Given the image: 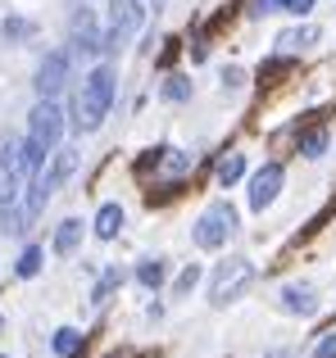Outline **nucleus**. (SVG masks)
<instances>
[{
  "label": "nucleus",
  "mask_w": 336,
  "mask_h": 358,
  "mask_svg": "<svg viewBox=\"0 0 336 358\" xmlns=\"http://www.w3.org/2000/svg\"><path fill=\"white\" fill-rule=\"evenodd\" d=\"M232 231H237V209H232L227 200H218V204H209V209L200 213V222H195V245H200V250H218L223 241L232 236Z\"/></svg>",
  "instance_id": "nucleus-3"
},
{
  "label": "nucleus",
  "mask_w": 336,
  "mask_h": 358,
  "mask_svg": "<svg viewBox=\"0 0 336 358\" xmlns=\"http://www.w3.org/2000/svg\"><path fill=\"white\" fill-rule=\"evenodd\" d=\"M282 308H286V313L309 317V313H314V290H309V286H286V290H282Z\"/></svg>",
  "instance_id": "nucleus-11"
},
{
  "label": "nucleus",
  "mask_w": 336,
  "mask_h": 358,
  "mask_svg": "<svg viewBox=\"0 0 336 358\" xmlns=\"http://www.w3.org/2000/svg\"><path fill=\"white\" fill-rule=\"evenodd\" d=\"M114 64H96V69L82 78L78 96H73V127L78 131H96L105 122L109 105H114Z\"/></svg>",
  "instance_id": "nucleus-1"
},
{
  "label": "nucleus",
  "mask_w": 336,
  "mask_h": 358,
  "mask_svg": "<svg viewBox=\"0 0 336 358\" xmlns=\"http://www.w3.org/2000/svg\"><path fill=\"white\" fill-rule=\"evenodd\" d=\"M59 136H64V109L55 105V100H36V109L27 114V141L50 155V150L59 145Z\"/></svg>",
  "instance_id": "nucleus-4"
},
{
  "label": "nucleus",
  "mask_w": 336,
  "mask_h": 358,
  "mask_svg": "<svg viewBox=\"0 0 336 358\" xmlns=\"http://www.w3.org/2000/svg\"><path fill=\"white\" fill-rule=\"evenodd\" d=\"M0 358H5V354H0Z\"/></svg>",
  "instance_id": "nucleus-25"
},
{
  "label": "nucleus",
  "mask_w": 336,
  "mask_h": 358,
  "mask_svg": "<svg viewBox=\"0 0 336 358\" xmlns=\"http://www.w3.org/2000/svg\"><path fill=\"white\" fill-rule=\"evenodd\" d=\"M36 27L27 23V18H5V27H0V36H5L9 45H18V41H27V36H32Z\"/></svg>",
  "instance_id": "nucleus-15"
},
{
  "label": "nucleus",
  "mask_w": 336,
  "mask_h": 358,
  "mask_svg": "<svg viewBox=\"0 0 336 358\" xmlns=\"http://www.w3.org/2000/svg\"><path fill=\"white\" fill-rule=\"evenodd\" d=\"M277 5H282V9H291V14H309V9H314V0H259V14H268V9H277Z\"/></svg>",
  "instance_id": "nucleus-21"
},
{
  "label": "nucleus",
  "mask_w": 336,
  "mask_h": 358,
  "mask_svg": "<svg viewBox=\"0 0 336 358\" xmlns=\"http://www.w3.org/2000/svg\"><path fill=\"white\" fill-rule=\"evenodd\" d=\"M118 231H123V209H118V204H100V209H96V236L114 241Z\"/></svg>",
  "instance_id": "nucleus-9"
},
{
  "label": "nucleus",
  "mask_w": 336,
  "mask_h": 358,
  "mask_svg": "<svg viewBox=\"0 0 336 358\" xmlns=\"http://www.w3.org/2000/svg\"><path fill=\"white\" fill-rule=\"evenodd\" d=\"M314 41H318V27H291V32L277 36L282 50H300V45H314Z\"/></svg>",
  "instance_id": "nucleus-13"
},
{
  "label": "nucleus",
  "mask_w": 336,
  "mask_h": 358,
  "mask_svg": "<svg viewBox=\"0 0 336 358\" xmlns=\"http://www.w3.org/2000/svg\"><path fill=\"white\" fill-rule=\"evenodd\" d=\"M73 168H78V155H73V150H64V155H55V159H50V168H41L36 177H41V182L50 186V195H55V191H59V186L73 177Z\"/></svg>",
  "instance_id": "nucleus-8"
},
{
  "label": "nucleus",
  "mask_w": 336,
  "mask_h": 358,
  "mask_svg": "<svg viewBox=\"0 0 336 358\" xmlns=\"http://www.w3.org/2000/svg\"><path fill=\"white\" fill-rule=\"evenodd\" d=\"M282 177H286L282 164H264V168H259V173L250 177V209L264 213L268 204L277 200V191H282Z\"/></svg>",
  "instance_id": "nucleus-7"
},
{
  "label": "nucleus",
  "mask_w": 336,
  "mask_h": 358,
  "mask_svg": "<svg viewBox=\"0 0 336 358\" xmlns=\"http://www.w3.org/2000/svg\"><path fill=\"white\" fill-rule=\"evenodd\" d=\"M50 350L59 354V358H73L82 350V331H73V327H59V331H55V341H50Z\"/></svg>",
  "instance_id": "nucleus-12"
},
{
  "label": "nucleus",
  "mask_w": 336,
  "mask_h": 358,
  "mask_svg": "<svg viewBox=\"0 0 336 358\" xmlns=\"http://www.w3.org/2000/svg\"><path fill=\"white\" fill-rule=\"evenodd\" d=\"M314 358H336V331L318 341V350H314Z\"/></svg>",
  "instance_id": "nucleus-24"
},
{
  "label": "nucleus",
  "mask_w": 336,
  "mask_h": 358,
  "mask_svg": "<svg viewBox=\"0 0 336 358\" xmlns=\"http://www.w3.org/2000/svg\"><path fill=\"white\" fill-rule=\"evenodd\" d=\"M100 18H96V9H87V5H78V14H73V27H69V41H73V55L78 59H96L100 50H105V41H100Z\"/></svg>",
  "instance_id": "nucleus-5"
},
{
  "label": "nucleus",
  "mask_w": 336,
  "mask_h": 358,
  "mask_svg": "<svg viewBox=\"0 0 336 358\" xmlns=\"http://www.w3.org/2000/svg\"><path fill=\"white\" fill-rule=\"evenodd\" d=\"M118 281H123V277H118V268H109L105 277L96 281V290H91V304H105V299L114 295V286H118Z\"/></svg>",
  "instance_id": "nucleus-19"
},
{
  "label": "nucleus",
  "mask_w": 336,
  "mask_h": 358,
  "mask_svg": "<svg viewBox=\"0 0 336 358\" xmlns=\"http://www.w3.org/2000/svg\"><path fill=\"white\" fill-rule=\"evenodd\" d=\"M195 281H200V268H195V263H191V268H186V272H182V277H177V286H173V295H186V290H191V286H195Z\"/></svg>",
  "instance_id": "nucleus-23"
},
{
  "label": "nucleus",
  "mask_w": 336,
  "mask_h": 358,
  "mask_svg": "<svg viewBox=\"0 0 336 358\" xmlns=\"http://www.w3.org/2000/svg\"><path fill=\"white\" fill-rule=\"evenodd\" d=\"M241 173H246V159H241V155H227V159L218 164V182H223V186L241 182Z\"/></svg>",
  "instance_id": "nucleus-18"
},
{
  "label": "nucleus",
  "mask_w": 336,
  "mask_h": 358,
  "mask_svg": "<svg viewBox=\"0 0 336 358\" xmlns=\"http://www.w3.org/2000/svg\"><path fill=\"white\" fill-rule=\"evenodd\" d=\"M69 64H73V59H69L64 50H50V55H46L41 69H36V82H32L36 96H41V100H55V96H59L64 82H69Z\"/></svg>",
  "instance_id": "nucleus-6"
},
{
  "label": "nucleus",
  "mask_w": 336,
  "mask_h": 358,
  "mask_svg": "<svg viewBox=\"0 0 336 358\" xmlns=\"http://www.w3.org/2000/svg\"><path fill=\"white\" fill-rule=\"evenodd\" d=\"M136 281H141L146 290H160L164 286V259H146L141 268H136Z\"/></svg>",
  "instance_id": "nucleus-14"
},
{
  "label": "nucleus",
  "mask_w": 336,
  "mask_h": 358,
  "mask_svg": "<svg viewBox=\"0 0 336 358\" xmlns=\"http://www.w3.org/2000/svg\"><path fill=\"white\" fill-rule=\"evenodd\" d=\"M300 150H304V155H309V159H318L323 150H328V131H309V136L300 141Z\"/></svg>",
  "instance_id": "nucleus-22"
},
{
  "label": "nucleus",
  "mask_w": 336,
  "mask_h": 358,
  "mask_svg": "<svg viewBox=\"0 0 336 358\" xmlns=\"http://www.w3.org/2000/svg\"><path fill=\"white\" fill-rule=\"evenodd\" d=\"M23 213H18V204H5V209H0V231H5V236H23Z\"/></svg>",
  "instance_id": "nucleus-16"
},
{
  "label": "nucleus",
  "mask_w": 336,
  "mask_h": 358,
  "mask_svg": "<svg viewBox=\"0 0 336 358\" xmlns=\"http://www.w3.org/2000/svg\"><path fill=\"white\" fill-rule=\"evenodd\" d=\"M14 272H18L23 281H27V277H36V272H41V250H36V245H27V250L18 254V268H14Z\"/></svg>",
  "instance_id": "nucleus-17"
},
{
  "label": "nucleus",
  "mask_w": 336,
  "mask_h": 358,
  "mask_svg": "<svg viewBox=\"0 0 336 358\" xmlns=\"http://www.w3.org/2000/svg\"><path fill=\"white\" fill-rule=\"evenodd\" d=\"M78 245H82V222L64 218L59 227H55V254H78Z\"/></svg>",
  "instance_id": "nucleus-10"
},
{
  "label": "nucleus",
  "mask_w": 336,
  "mask_h": 358,
  "mask_svg": "<svg viewBox=\"0 0 336 358\" xmlns=\"http://www.w3.org/2000/svg\"><path fill=\"white\" fill-rule=\"evenodd\" d=\"M250 281H255V263L250 259H227V263H218L214 277H209V299L214 304H232Z\"/></svg>",
  "instance_id": "nucleus-2"
},
{
  "label": "nucleus",
  "mask_w": 336,
  "mask_h": 358,
  "mask_svg": "<svg viewBox=\"0 0 336 358\" xmlns=\"http://www.w3.org/2000/svg\"><path fill=\"white\" fill-rule=\"evenodd\" d=\"M164 100H186V96H191V82H186L182 78V73H173V78H164Z\"/></svg>",
  "instance_id": "nucleus-20"
}]
</instances>
